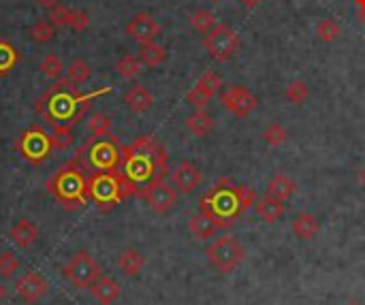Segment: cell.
Segmentation results:
<instances>
[{"mask_svg":"<svg viewBox=\"0 0 365 305\" xmlns=\"http://www.w3.org/2000/svg\"><path fill=\"white\" fill-rule=\"evenodd\" d=\"M109 92L111 88H103V90L83 94L77 90L73 81L62 77L38 96L36 111L51 124V128H73L90 111L92 103L98 96L109 94Z\"/></svg>","mask_w":365,"mask_h":305,"instance_id":"1","label":"cell"},{"mask_svg":"<svg viewBox=\"0 0 365 305\" xmlns=\"http://www.w3.org/2000/svg\"><path fill=\"white\" fill-rule=\"evenodd\" d=\"M120 169L126 182L141 195L148 184L167 175V152L152 135H143L124 148Z\"/></svg>","mask_w":365,"mask_h":305,"instance_id":"2","label":"cell"},{"mask_svg":"<svg viewBox=\"0 0 365 305\" xmlns=\"http://www.w3.org/2000/svg\"><path fill=\"white\" fill-rule=\"evenodd\" d=\"M122 156H124V145L111 135L96 137L92 135L77 152H75V162L88 173H107V171H118L122 167Z\"/></svg>","mask_w":365,"mask_h":305,"instance_id":"3","label":"cell"},{"mask_svg":"<svg viewBox=\"0 0 365 305\" xmlns=\"http://www.w3.org/2000/svg\"><path fill=\"white\" fill-rule=\"evenodd\" d=\"M88 177L90 175L75 160H68L47 180L45 188L49 195H53L62 203L64 210H77L86 205V201L90 199Z\"/></svg>","mask_w":365,"mask_h":305,"instance_id":"4","label":"cell"},{"mask_svg":"<svg viewBox=\"0 0 365 305\" xmlns=\"http://www.w3.org/2000/svg\"><path fill=\"white\" fill-rule=\"evenodd\" d=\"M88 195L98 212H109L128 197H139L137 188H133L120 171L92 173L88 177Z\"/></svg>","mask_w":365,"mask_h":305,"instance_id":"5","label":"cell"},{"mask_svg":"<svg viewBox=\"0 0 365 305\" xmlns=\"http://www.w3.org/2000/svg\"><path fill=\"white\" fill-rule=\"evenodd\" d=\"M201 214L210 216L218 229H229L233 220L242 216L237 186H233V182L227 177L218 180L212 192L201 199Z\"/></svg>","mask_w":365,"mask_h":305,"instance_id":"6","label":"cell"},{"mask_svg":"<svg viewBox=\"0 0 365 305\" xmlns=\"http://www.w3.org/2000/svg\"><path fill=\"white\" fill-rule=\"evenodd\" d=\"M15 152L32 167H41L56 152V148L51 135L41 124H32L15 139Z\"/></svg>","mask_w":365,"mask_h":305,"instance_id":"7","label":"cell"},{"mask_svg":"<svg viewBox=\"0 0 365 305\" xmlns=\"http://www.w3.org/2000/svg\"><path fill=\"white\" fill-rule=\"evenodd\" d=\"M205 257L218 274H233L246 259V248L235 237H220L207 250Z\"/></svg>","mask_w":365,"mask_h":305,"instance_id":"8","label":"cell"},{"mask_svg":"<svg viewBox=\"0 0 365 305\" xmlns=\"http://www.w3.org/2000/svg\"><path fill=\"white\" fill-rule=\"evenodd\" d=\"M62 276L75 286V289H88L103 276V267L88 254V252H77L64 267Z\"/></svg>","mask_w":365,"mask_h":305,"instance_id":"9","label":"cell"},{"mask_svg":"<svg viewBox=\"0 0 365 305\" xmlns=\"http://www.w3.org/2000/svg\"><path fill=\"white\" fill-rule=\"evenodd\" d=\"M203 47L205 51L218 60V62H227L229 58L235 56L237 47H240V36L235 34L233 28H229L227 24H216L210 32H205L203 36Z\"/></svg>","mask_w":365,"mask_h":305,"instance_id":"10","label":"cell"},{"mask_svg":"<svg viewBox=\"0 0 365 305\" xmlns=\"http://www.w3.org/2000/svg\"><path fill=\"white\" fill-rule=\"evenodd\" d=\"M139 197L145 199V203L152 207V212H156V214H160V216L169 214V212L175 207V203H178V190H175L173 186H169V184L165 182V177L154 180L152 184H148V186L141 190Z\"/></svg>","mask_w":365,"mask_h":305,"instance_id":"11","label":"cell"},{"mask_svg":"<svg viewBox=\"0 0 365 305\" xmlns=\"http://www.w3.org/2000/svg\"><path fill=\"white\" fill-rule=\"evenodd\" d=\"M220 103L235 118L250 115L257 109V105H259L257 96L248 88H244V86H229V88L220 90Z\"/></svg>","mask_w":365,"mask_h":305,"instance_id":"12","label":"cell"},{"mask_svg":"<svg viewBox=\"0 0 365 305\" xmlns=\"http://www.w3.org/2000/svg\"><path fill=\"white\" fill-rule=\"evenodd\" d=\"M49 286H47V280L41 276V274H24L17 282H15V293L17 297L28 305L38 304L45 295H47Z\"/></svg>","mask_w":365,"mask_h":305,"instance_id":"13","label":"cell"},{"mask_svg":"<svg viewBox=\"0 0 365 305\" xmlns=\"http://www.w3.org/2000/svg\"><path fill=\"white\" fill-rule=\"evenodd\" d=\"M203 182V173L201 169L190 162V160H182L173 171H171V184L180 195H190L195 188H199Z\"/></svg>","mask_w":365,"mask_h":305,"instance_id":"14","label":"cell"},{"mask_svg":"<svg viewBox=\"0 0 365 305\" xmlns=\"http://www.w3.org/2000/svg\"><path fill=\"white\" fill-rule=\"evenodd\" d=\"M126 34L139 45H145V43H152L160 34V24L150 13H137L126 24Z\"/></svg>","mask_w":365,"mask_h":305,"instance_id":"15","label":"cell"},{"mask_svg":"<svg viewBox=\"0 0 365 305\" xmlns=\"http://www.w3.org/2000/svg\"><path fill=\"white\" fill-rule=\"evenodd\" d=\"M120 284L109 278V276H101L92 286H90V295L98 301L101 305H113L118 299H120Z\"/></svg>","mask_w":365,"mask_h":305,"instance_id":"16","label":"cell"},{"mask_svg":"<svg viewBox=\"0 0 365 305\" xmlns=\"http://www.w3.org/2000/svg\"><path fill=\"white\" fill-rule=\"evenodd\" d=\"M9 237L13 239V244L17 246V248H30V246H34L36 244V239H38V229L30 222V220H17L13 227H11V231H9Z\"/></svg>","mask_w":365,"mask_h":305,"instance_id":"17","label":"cell"},{"mask_svg":"<svg viewBox=\"0 0 365 305\" xmlns=\"http://www.w3.org/2000/svg\"><path fill=\"white\" fill-rule=\"evenodd\" d=\"M255 212H257V216H259L263 222L274 224V222H278V220L284 216L287 207H284L282 201H278V199H274V197L267 195V197H263V199H257Z\"/></svg>","mask_w":365,"mask_h":305,"instance_id":"18","label":"cell"},{"mask_svg":"<svg viewBox=\"0 0 365 305\" xmlns=\"http://www.w3.org/2000/svg\"><path fill=\"white\" fill-rule=\"evenodd\" d=\"M124 103L133 113H145L152 109L154 105V96L150 94V90L145 86H133L126 94H124Z\"/></svg>","mask_w":365,"mask_h":305,"instance_id":"19","label":"cell"},{"mask_svg":"<svg viewBox=\"0 0 365 305\" xmlns=\"http://www.w3.org/2000/svg\"><path fill=\"white\" fill-rule=\"evenodd\" d=\"M118 267H120V272H122L124 276L137 278V276L143 272V267H145V257H143L139 250H135V248H126V250H122V254L118 257Z\"/></svg>","mask_w":365,"mask_h":305,"instance_id":"20","label":"cell"},{"mask_svg":"<svg viewBox=\"0 0 365 305\" xmlns=\"http://www.w3.org/2000/svg\"><path fill=\"white\" fill-rule=\"evenodd\" d=\"M295 190H297V184L287 173H276L267 184V195L282 203H287L295 195Z\"/></svg>","mask_w":365,"mask_h":305,"instance_id":"21","label":"cell"},{"mask_svg":"<svg viewBox=\"0 0 365 305\" xmlns=\"http://www.w3.org/2000/svg\"><path fill=\"white\" fill-rule=\"evenodd\" d=\"M291 229H293V233H295L299 239L310 242V239L319 233L321 224H319V218H317L314 214H310V212H302V214H297V216L293 218Z\"/></svg>","mask_w":365,"mask_h":305,"instance_id":"22","label":"cell"},{"mask_svg":"<svg viewBox=\"0 0 365 305\" xmlns=\"http://www.w3.org/2000/svg\"><path fill=\"white\" fill-rule=\"evenodd\" d=\"M186 128L195 137H207L214 130V120H212V115L205 109H195L186 118Z\"/></svg>","mask_w":365,"mask_h":305,"instance_id":"23","label":"cell"},{"mask_svg":"<svg viewBox=\"0 0 365 305\" xmlns=\"http://www.w3.org/2000/svg\"><path fill=\"white\" fill-rule=\"evenodd\" d=\"M188 229H190V233L197 239H212L216 235V231H218V227L214 224V220L210 216H205V214L192 216L190 222H188Z\"/></svg>","mask_w":365,"mask_h":305,"instance_id":"24","label":"cell"},{"mask_svg":"<svg viewBox=\"0 0 365 305\" xmlns=\"http://www.w3.org/2000/svg\"><path fill=\"white\" fill-rule=\"evenodd\" d=\"M139 58H141V62L145 64V66H160L165 60H167V49L163 47V45H158L156 41H152V43H145V45H141V49H139Z\"/></svg>","mask_w":365,"mask_h":305,"instance_id":"25","label":"cell"},{"mask_svg":"<svg viewBox=\"0 0 365 305\" xmlns=\"http://www.w3.org/2000/svg\"><path fill=\"white\" fill-rule=\"evenodd\" d=\"M118 73L122 79H135L141 71H143V62L139 56H133V53H126L118 60Z\"/></svg>","mask_w":365,"mask_h":305,"instance_id":"26","label":"cell"},{"mask_svg":"<svg viewBox=\"0 0 365 305\" xmlns=\"http://www.w3.org/2000/svg\"><path fill=\"white\" fill-rule=\"evenodd\" d=\"M17 60H19L17 49H15L9 41L0 38V77L9 75V73L15 68Z\"/></svg>","mask_w":365,"mask_h":305,"instance_id":"27","label":"cell"},{"mask_svg":"<svg viewBox=\"0 0 365 305\" xmlns=\"http://www.w3.org/2000/svg\"><path fill=\"white\" fill-rule=\"evenodd\" d=\"M90 75H92V71H90L88 62L81 60V58H75V60L66 66V79L73 81L75 86L86 83V81L90 79Z\"/></svg>","mask_w":365,"mask_h":305,"instance_id":"28","label":"cell"},{"mask_svg":"<svg viewBox=\"0 0 365 305\" xmlns=\"http://www.w3.org/2000/svg\"><path fill=\"white\" fill-rule=\"evenodd\" d=\"M190 26H192L197 32L205 34V32H210V30L216 26V15H214L212 11H207V9H199V11H195V13L190 15Z\"/></svg>","mask_w":365,"mask_h":305,"instance_id":"29","label":"cell"},{"mask_svg":"<svg viewBox=\"0 0 365 305\" xmlns=\"http://www.w3.org/2000/svg\"><path fill=\"white\" fill-rule=\"evenodd\" d=\"M284 96H287V100H289L291 105H304V103L308 100V96H310V90H308L306 81L295 79V81H291V83L287 86Z\"/></svg>","mask_w":365,"mask_h":305,"instance_id":"30","label":"cell"},{"mask_svg":"<svg viewBox=\"0 0 365 305\" xmlns=\"http://www.w3.org/2000/svg\"><path fill=\"white\" fill-rule=\"evenodd\" d=\"M287 128L280 124V122H272L265 130H263V141L269 145V148H280L287 143Z\"/></svg>","mask_w":365,"mask_h":305,"instance_id":"31","label":"cell"},{"mask_svg":"<svg viewBox=\"0 0 365 305\" xmlns=\"http://www.w3.org/2000/svg\"><path fill=\"white\" fill-rule=\"evenodd\" d=\"M56 34V26L49 19H41L30 28V38L34 43H49Z\"/></svg>","mask_w":365,"mask_h":305,"instance_id":"32","label":"cell"},{"mask_svg":"<svg viewBox=\"0 0 365 305\" xmlns=\"http://www.w3.org/2000/svg\"><path fill=\"white\" fill-rule=\"evenodd\" d=\"M197 86H199L205 94H210V96L214 98V96L222 90L225 83H222V77H220L216 71H207V73L201 75V79L197 81Z\"/></svg>","mask_w":365,"mask_h":305,"instance_id":"33","label":"cell"},{"mask_svg":"<svg viewBox=\"0 0 365 305\" xmlns=\"http://www.w3.org/2000/svg\"><path fill=\"white\" fill-rule=\"evenodd\" d=\"M38 68H41V73H43L45 77H49V79H60V75H62V71H64V64H62V60H60L56 53H47V56L41 60Z\"/></svg>","mask_w":365,"mask_h":305,"instance_id":"34","label":"cell"},{"mask_svg":"<svg viewBox=\"0 0 365 305\" xmlns=\"http://www.w3.org/2000/svg\"><path fill=\"white\" fill-rule=\"evenodd\" d=\"M317 34H319V38H321V41H325V43H334V41L340 36V26H338V21H336V19L325 17V19H321V21L317 24Z\"/></svg>","mask_w":365,"mask_h":305,"instance_id":"35","label":"cell"},{"mask_svg":"<svg viewBox=\"0 0 365 305\" xmlns=\"http://www.w3.org/2000/svg\"><path fill=\"white\" fill-rule=\"evenodd\" d=\"M88 126H90L92 135H96V137L111 135V120H109V115H105L101 111H96L88 118Z\"/></svg>","mask_w":365,"mask_h":305,"instance_id":"36","label":"cell"},{"mask_svg":"<svg viewBox=\"0 0 365 305\" xmlns=\"http://www.w3.org/2000/svg\"><path fill=\"white\" fill-rule=\"evenodd\" d=\"M19 269V259L13 254V252H0V278L2 280H9L13 278V274Z\"/></svg>","mask_w":365,"mask_h":305,"instance_id":"37","label":"cell"},{"mask_svg":"<svg viewBox=\"0 0 365 305\" xmlns=\"http://www.w3.org/2000/svg\"><path fill=\"white\" fill-rule=\"evenodd\" d=\"M237 199H240L242 214H246L257 203V190L252 186H237Z\"/></svg>","mask_w":365,"mask_h":305,"instance_id":"38","label":"cell"},{"mask_svg":"<svg viewBox=\"0 0 365 305\" xmlns=\"http://www.w3.org/2000/svg\"><path fill=\"white\" fill-rule=\"evenodd\" d=\"M51 139H53L56 152H62V150H66L73 143V128H53L51 130Z\"/></svg>","mask_w":365,"mask_h":305,"instance_id":"39","label":"cell"},{"mask_svg":"<svg viewBox=\"0 0 365 305\" xmlns=\"http://www.w3.org/2000/svg\"><path fill=\"white\" fill-rule=\"evenodd\" d=\"M186 100H188L195 109H205V107L210 105L212 96H210V94H205L199 86H195V88L186 94Z\"/></svg>","mask_w":365,"mask_h":305,"instance_id":"40","label":"cell"},{"mask_svg":"<svg viewBox=\"0 0 365 305\" xmlns=\"http://www.w3.org/2000/svg\"><path fill=\"white\" fill-rule=\"evenodd\" d=\"M49 21L53 26H68V21H71V9H66L62 4H56L53 9H49Z\"/></svg>","mask_w":365,"mask_h":305,"instance_id":"41","label":"cell"},{"mask_svg":"<svg viewBox=\"0 0 365 305\" xmlns=\"http://www.w3.org/2000/svg\"><path fill=\"white\" fill-rule=\"evenodd\" d=\"M88 26H90V15L86 11H71L68 28H73L75 32H83Z\"/></svg>","mask_w":365,"mask_h":305,"instance_id":"42","label":"cell"},{"mask_svg":"<svg viewBox=\"0 0 365 305\" xmlns=\"http://www.w3.org/2000/svg\"><path fill=\"white\" fill-rule=\"evenodd\" d=\"M36 2L45 9H53L56 4H60V0H36Z\"/></svg>","mask_w":365,"mask_h":305,"instance_id":"43","label":"cell"},{"mask_svg":"<svg viewBox=\"0 0 365 305\" xmlns=\"http://www.w3.org/2000/svg\"><path fill=\"white\" fill-rule=\"evenodd\" d=\"M242 2V6H246V9H255L261 0H240Z\"/></svg>","mask_w":365,"mask_h":305,"instance_id":"44","label":"cell"},{"mask_svg":"<svg viewBox=\"0 0 365 305\" xmlns=\"http://www.w3.org/2000/svg\"><path fill=\"white\" fill-rule=\"evenodd\" d=\"M6 293H9V291H6V286H4V284L0 282V304H2L4 299H6Z\"/></svg>","mask_w":365,"mask_h":305,"instance_id":"45","label":"cell"},{"mask_svg":"<svg viewBox=\"0 0 365 305\" xmlns=\"http://www.w3.org/2000/svg\"><path fill=\"white\" fill-rule=\"evenodd\" d=\"M359 19H361V24L365 26V6L364 9H359Z\"/></svg>","mask_w":365,"mask_h":305,"instance_id":"46","label":"cell"},{"mask_svg":"<svg viewBox=\"0 0 365 305\" xmlns=\"http://www.w3.org/2000/svg\"><path fill=\"white\" fill-rule=\"evenodd\" d=\"M355 4H357L359 9H364V6H365V0H355Z\"/></svg>","mask_w":365,"mask_h":305,"instance_id":"47","label":"cell"},{"mask_svg":"<svg viewBox=\"0 0 365 305\" xmlns=\"http://www.w3.org/2000/svg\"><path fill=\"white\" fill-rule=\"evenodd\" d=\"M359 175H361V182H364V184H365V167H364V169H361V173H359Z\"/></svg>","mask_w":365,"mask_h":305,"instance_id":"48","label":"cell"},{"mask_svg":"<svg viewBox=\"0 0 365 305\" xmlns=\"http://www.w3.org/2000/svg\"><path fill=\"white\" fill-rule=\"evenodd\" d=\"M346 305H361V304H357V301H351V304H346Z\"/></svg>","mask_w":365,"mask_h":305,"instance_id":"49","label":"cell"},{"mask_svg":"<svg viewBox=\"0 0 365 305\" xmlns=\"http://www.w3.org/2000/svg\"><path fill=\"white\" fill-rule=\"evenodd\" d=\"M212 2H222V0H212Z\"/></svg>","mask_w":365,"mask_h":305,"instance_id":"50","label":"cell"}]
</instances>
